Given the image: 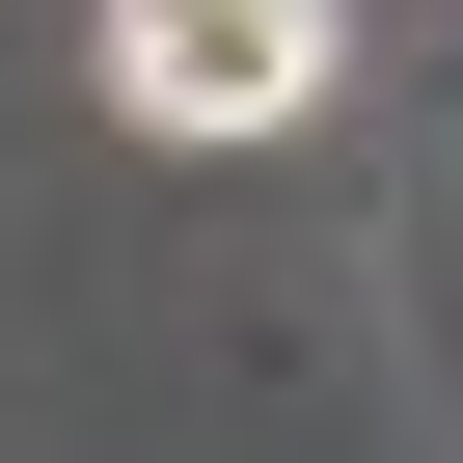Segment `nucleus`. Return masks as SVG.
I'll list each match as a JSON object with an SVG mask.
<instances>
[{
    "mask_svg": "<svg viewBox=\"0 0 463 463\" xmlns=\"http://www.w3.org/2000/svg\"><path fill=\"white\" fill-rule=\"evenodd\" d=\"M354 55V0H109V109L137 137H300Z\"/></svg>",
    "mask_w": 463,
    "mask_h": 463,
    "instance_id": "obj_1",
    "label": "nucleus"
}]
</instances>
